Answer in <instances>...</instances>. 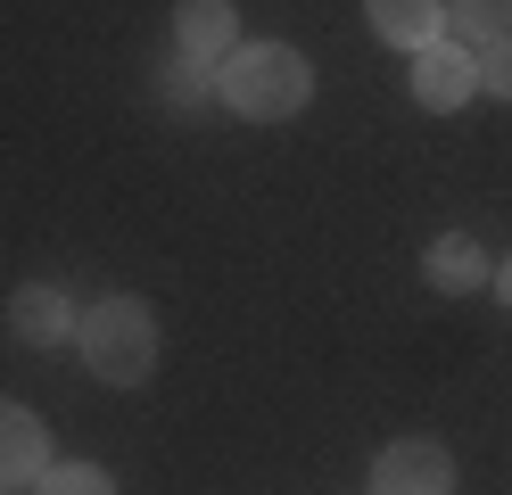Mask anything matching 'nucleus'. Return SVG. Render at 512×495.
I'll return each mask as SVG.
<instances>
[{
    "label": "nucleus",
    "instance_id": "1",
    "mask_svg": "<svg viewBox=\"0 0 512 495\" xmlns=\"http://www.w3.org/2000/svg\"><path fill=\"white\" fill-rule=\"evenodd\" d=\"M215 91L232 116H256V124H281L314 99V66L290 50V42H256V50H232L215 66Z\"/></svg>",
    "mask_w": 512,
    "mask_h": 495
},
{
    "label": "nucleus",
    "instance_id": "2",
    "mask_svg": "<svg viewBox=\"0 0 512 495\" xmlns=\"http://www.w3.org/2000/svg\"><path fill=\"white\" fill-rule=\"evenodd\" d=\"M75 339H83L91 380H108V388H141L157 372V314L141 297H100V306L75 322Z\"/></svg>",
    "mask_w": 512,
    "mask_h": 495
},
{
    "label": "nucleus",
    "instance_id": "3",
    "mask_svg": "<svg viewBox=\"0 0 512 495\" xmlns=\"http://www.w3.org/2000/svg\"><path fill=\"white\" fill-rule=\"evenodd\" d=\"M372 495H455V454L430 438H397L372 462Z\"/></svg>",
    "mask_w": 512,
    "mask_h": 495
},
{
    "label": "nucleus",
    "instance_id": "4",
    "mask_svg": "<svg viewBox=\"0 0 512 495\" xmlns=\"http://www.w3.org/2000/svg\"><path fill=\"white\" fill-rule=\"evenodd\" d=\"M471 91H479V50H455V42H422L413 50V99H422V108L455 116Z\"/></svg>",
    "mask_w": 512,
    "mask_h": 495
},
{
    "label": "nucleus",
    "instance_id": "5",
    "mask_svg": "<svg viewBox=\"0 0 512 495\" xmlns=\"http://www.w3.org/2000/svg\"><path fill=\"white\" fill-rule=\"evenodd\" d=\"M174 50L199 58V66H223L240 50V25H232V0H182L174 9Z\"/></svg>",
    "mask_w": 512,
    "mask_h": 495
},
{
    "label": "nucleus",
    "instance_id": "6",
    "mask_svg": "<svg viewBox=\"0 0 512 495\" xmlns=\"http://www.w3.org/2000/svg\"><path fill=\"white\" fill-rule=\"evenodd\" d=\"M42 471H50V429L25 413V405H0V487L42 479Z\"/></svg>",
    "mask_w": 512,
    "mask_h": 495
},
{
    "label": "nucleus",
    "instance_id": "7",
    "mask_svg": "<svg viewBox=\"0 0 512 495\" xmlns=\"http://www.w3.org/2000/svg\"><path fill=\"white\" fill-rule=\"evenodd\" d=\"M9 330L25 347H58L75 330V306H67V289H50V281H34V289H17L9 297Z\"/></svg>",
    "mask_w": 512,
    "mask_h": 495
},
{
    "label": "nucleus",
    "instance_id": "8",
    "mask_svg": "<svg viewBox=\"0 0 512 495\" xmlns=\"http://www.w3.org/2000/svg\"><path fill=\"white\" fill-rule=\"evenodd\" d=\"M364 17H372V33L389 50H422V42H438V25H446L438 0H364Z\"/></svg>",
    "mask_w": 512,
    "mask_h": 495
},
{
    "label": "nucleus",
    "instance_id": "9",
    "mask_svg": "<svg viewBox=\"0 0 512 495\" xmlns=\"http://www.w3.org/2000/svg\"><path fill=\"white\" fill-rule=\"evenodd\" d=\"M422 273H430V289H446V297H471V289H488V256H479V240L446 231V240H430Z\"/></svg>",
    "mask_w": 512,
    "mask_h": 495
},
{
    "label": "nucleus",
    "instance_id": "10",
    "mask_svg": "<svg viewBox=\"0 0 512 495\" xmlns=\"http://www.w3.org/2000/svg\"><path fill=\"white\" fill-rule=\"evenodd\" d=\"M207 91H215V66H199V58H182V50H174V58H166V75H157V99H166V108H199ZM215 99H223V91H215Z\"/></svg>",
    "mask_w": 512,
    "mask_h": 495
},
{
    "label": "nucleus",
    "instance_id": "11",
    "mask_svg": "<svg viewBox=\"0 0 512 495\" xmlns=\"http://www.w3.org/2000/svg\"><path fill=\"white\" fill-rule=\"evenodd\" d=\"M455 33L463 42H504L512 33V0H455Z\"/></svg>",
    "mask_w": 512,
    "mask_h": 495
},
{
    "label": "nucleus",
    "instance_id": "12",
    "mask_svg": "<svg viewBox=\"0 0 512 495\" xmlns=\"http://www.w3.org/2000/svg\"><path fill=\"white\" fill-rule=\"evenodd\" d=\"M42 495H116V479L100 462H58V471H42Z\"/></svg>",
    "mask_w": 512,
    "mask_h": 495
},
{
    "label": "nucleus",
    "instance_id": "13",
    "mask_svg": "<svg viewBox=\"0 0 512 495\" xmlns=\"http://www.w3.org/2000/svg\"><path fill=\"white\" fill-rule=\"evenodd\" d=\"M479 91L512 99V33H504V42H479Z\"/></svg>",
    "mask_w": 512,
    "mask_h": 495
},
{
    "label": "nucleus",
    "instance_id": "14",
    "mask_svg": "<svg viewBox=\"0 0 512 495\" xmlns=\"http://www.w3.org/2000/svg\"><path fill=\"white\" fill-rule=\"evenodd\" d=\"M496 297H504V306H512V264H504V273H496Z\"/></svg>",
    "mask_w": 512,
    "mask_h": 495
},
{
    "label": "nucleus",
    "instance_id": "15",
    "mask_svg": "<svg viewBox=\"0 0 512 495\" xmlns=\"http://www.w3.org/2000/svg\"><path fill=\"white\" fill-rule=\"evenodd\" d=\"M0 495H9V487H0Z\"/></svg>",
    "mask_w": 512,
    "mask_h": 495
}]
</instances>
